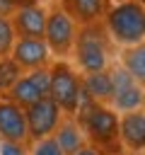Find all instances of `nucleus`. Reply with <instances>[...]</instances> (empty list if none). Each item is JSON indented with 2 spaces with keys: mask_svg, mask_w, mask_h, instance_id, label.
<instances>
[{
  "mask_svg": "<svg viewBox=\"0 0 145 155\" xmlns=\"http://www.w3.org/2000/svg\"><path fill=\"white\" fill-rule=\"evenodd\" d=\"M14 41H17V34H14L12 22L5 19V17H0V56H10Z\"/></svg>",
  "mask_w": 145,
  "mask_h": 155,
  "instance_id": "a211bd4d",
  "label": "nucleus"
},
{
  "mask_svg": "<svg viewBox=\"0 0 145 155\" xmlns=\"http://www.w3.org/2000/svg\"><path fill=\"white\" fill-rule=\"evenodd\" d=\"M53 138L58 140V145L63 148L65 155H75L80 148L87 145V136H85L82 126L77 124V119H72V116H63V121L58 124Z\"/></svg>",
  "mask_w": 145,
  "mask_h": 155,
  "instance_id": "f8f14e48",
  "label": "nucleus"
},
{
  "mask_svg": "<svg viewBox=\"0 0 145 155\" xmlns=\"http://www.w3.org/2000/svg\"><path fill=\"white\" fill-rule=\"evenodd\" d=\"M19 78H22V68L10 56H0V92L7 94Z\"/></svg>",
  "mask_w": 145,
  "mask_h": 155,
  "instance_id": "f3484780",
  "label": "nucleus"
},
{
  "mask_svg": "<svg viewBox=\"0 0 145 155\" xmlns=\"http://www.w3.org/2000/svg\"><path fill=\"white\" fill-rule=\"evenodd\" d=\"M22 5H27V2H22V0H0V17L10 19Z\"/></svg>",
  "mask_w": 145,
  "mask_h": 155,
  "instance_id": "412c9836",
  "label": "nucleus"
},
{
  "mask_svg": "<svg viewBox=\"0 0 145 155\" xmlns=\"http://www.w3.org/2000/svg\"><path fill=\"white\" fill-rule=\"evenodd\" d=\"M75 155H104V150L102 148H97V145H92V143H87L85 148H80Z\"/></svg>",
  "mask_w": 145,
  "mask_h": 155,
  "instance_id": "4be33fe9",
  "label": "nucleus"
},
{
  "mask_svg": "<svg viewBox=\"0 0 145 155\" xmlns=\"http://www.w3.org/2000/svg\"><path fill=\"white\" fill-rule=\"evenodd\" d=\"M0 140L19 145H27L31 140L27 126V111L10 99H0Z\"/></svg>",
  "mask_w": 145,
  "mask_h": 155,
  "instance_id": "6e6552de",
  "label": "nucleus"
},
{
  "mask_svg": "<svg viewBox=\"0 0 145 155\" xmlns=\"http://www.w3.org/2000/svg\"><path fill=\"white\" fill-rule=\"evenodd\" d=\"M46 94L41 92V87L34 82V78L27 73V75H22L14 85H12V90L5 94V99H10V102H14V104H19L22 109H29L31 104H36L39 99H44Z\"/></svg>",
  "mask_w": 145,
  "mask_h": 155,
  "instance_id": "ddd939ff",
  "label": "nucleus"
},
{
  "mask_svg": "<svg viewBox=\"0 0 145 155\" xmlns=\"http://www.w3.org/2000/svg\"><path fill=\"white\" fill-rule=\"evenodd\" d=\"M77 124L82 126L87 143L97 148H111L118 140V114L109 104H89L77 111Z\"/></svg>",
  "mask_w": 145,
  "mask_h": 155,
  "instance_id": "7ed1b4c3",
  "label": "nucleus"
},
{
  "mask_svg": "<svg viewBox=\"0 0 145 155\" xmlns=\"http://www.w3.org/2000/svg\"><path fill=\"white\" fill-rule=\"evenodd\" d=\"M72 51H75L77 65L85 70V75L106 70V63H109V31H106V27H102L99 22L82 24L77 29Z\"/></svg>",
  "mask_w": 145,
  "mask_h": 155,
  "instance_id": "f03ea898",
  "label": "nucleus"
},
{
  "mask_svg": "<svg viewBox=\"0 0 145 155\" xmlns=\"http://www.w3.org/2000/svg\"><path fill=\"white\" fill-rule=\"evenodd\" d=\"M29 155H65V153H63V148L58 145V140H56L53 136H48V138L34 140Z\"/></svg>",
  "mask_w": 145,
  "mask_h": 155,
  "instance_id": "6ab92c4d",
  "label": "nucleus"
},
{
  "mask_svg": "<svg viewBox=\"0 0 145 155\" xmlns=\"http://www.w3.org/2000/svg\"><path fill=\"white\" fill-rule=\"evenodd\" d=\"M10 58L22 68V70H39L48 65L51 58V48L46 44V39H29V36H19L12 46Z\"/></svg>",
  "mask_w": 145,
  "mask_h": 155,
  "instance_id": "1a4fd4ad",
  "label": "nucleus"
},
{
  "mask_svg": "<svg viewBox=\"0 0 145 155\" xmlns=\"http://www.w3.org/2000/svg\"><path fill=\"white\" fill-rule=\"evenodd\" d=\"M51 70V99L60 107V111L65 116H75L77 114V107H80V90H82V80L77 78V73L58 61L56 65L48 68Z\"/></svg>",
  "mask_w": 145,
  "mask_h": 155,
  "instance_id": "20e7f679",
  "label": "nucleus"
},
{
  "mask_svg": "<svg viewBox=\"0 0 145 155\" xmlns=\"http://www.w3.org/2000/svg\"><path fill=\"white\" fill-rule=\"evenodd\" d=\"M75 36H77V27H75V19L65 12V10H53L48 12V19H46V31H44V39L51 48V53L56 56H68L75 46Z\"/></svg>",
  "mask_w": 145,
  "mask_h": 155,
  "instance_id": "423d86ee",
  "label": "nucleus"
},
{
  "mask_svg": "<svg viewBox=\"0 0 145 155\" xmlns=\"http://www.w3.org/2000/svg\"><path fill=\"white\" fill-rule=\"evenodd\" d=\"M0 155H29V153H27V145L10 143V140H0Z\"/></svg>",
  "mask_w": 145,
  "mask_h": 155,
  "instance_id": "aec40b11",
  "label": "nucleus"
},
{
  "mask_svg": "<svg viewBox=\"0 0 145 155\" xmlns=\"http://www.w3.org/2000/svg\"><path fill=\"white\" fill-rule=\"evenodd\" d=\"M118 140L123 143L126 150L140 153L145 150V111H126L118 114Z\"/></svg>",
  "mask_w": 145,
  "mask_h": 155,
  "instance_id": "9b49d317",
  "label": "nucleus"
},
{
  "mask_svg": "<svg viewBox=\"0 0 145 155\" xmlns=\"http://www.w3.org/2000/svg\"><path fill=\"white\" fill-rule=\"evenodd\" d=\"M24 111H27V126H29V138H31V143L53 136L56 128H58V124H60L63 116H65V114L60 111V107H58L51 97L39 99L36 104H31V107L24 109Z\"/></svg>",
  "mask_w": 145,
  "mask_h": 155,
  "instance_id": "0eeeda50",
  "label": "nucleus"
},
{
  "mask_svg": "<svg viewBox=\"0 0 145 155\" xmlns=\"http://www.w3.org/2000/svg\"><path fill=\"white\" fill-rule=\"evenodd\" d=\"M82 87L87 90V94H89L97 104H109V102H111V92H114L111 73H106V70L87 73V75L82 78Z\"/></svg>",
  "mask_w": 145,
  "mask_h": 155,
  "instance_id": "4468645a",
  "label": "nucleus"
},
{
  "mask_svg": "<svg viewBox=\"0 0 145 155\" xmlns=\"http://www.w3.org/2000/svg\"><path fill=\"white\" fill-rule=\"evenodd\" d=\"M46 19H48V12L36 5V2H27L22 5L12 17V27H14V34L17 36H29V39H44V31H46Z\"/></svg>",
  "mask_w": 145,
  "mask_h": 155,
  "instance_id": "9d476101",
  "label": "nucleus"
},
{
  "mask_svg": "<svg viewBox=\"0 0 145 155\" xmlns=\"http://www.w3.org/2000/svg\"><path fill=\"white\" fill-rule=\"evenodd\" d=\"M106 31L116 44L135 46L145 39V5L140 0H126L106 12Z\"/></svg>",
  "mask_w": 145,
  "mask_h": 155,
  "instance_id": "f257e3e1",
  "label": "nucleus"
},
{
  "mask_svg": "<svg viewBox=\"0 0 145 155\" xmlns=\"http://www.w3.org/2000/svg\"><path fill=\"white\" fill-rule=\"evenodd\" d=\"M106 0H65V12L80 24H92L104 15Z\"/></svg>",
  "mask_w": 145,
  "mask_h": 155,
  "instance_id": "2eb2a0df",
  "label": "nucleus"
},
{
  "mask_svg": "<svg viewBox=\"0 0 145 155\" xmlns=\"http://www.w3.org/2000/svg\"><path fill=\"white\" fill-rule=\"evenodd\" d=\"M111 85H114V92H111V102L109 107L116 111V114H126V111H135L145 104V90L133 80V75L121 65L111 73Z\"/></svg>",
  "mask_w": 145,
  "mask_h": 155,
  "instance_id": "39448f33",
  "label": "nucleus"
},
{
  "mask_svg": "<svg viewBox=\"0 0 145 155\" xmlns=\"http://www.w3.org/2000/svg\"><path fill=\"white\" fill-rule=\"evenodd\" d=\"M123 68L133 75V80L140 87H145V41L128 46L123 51Z\"/></svg>",
  "mask_w": 145,
  "mask_h": 155,
  "instance_id": "dca6fc26",
  "label": "nucleus"
}]
</instances>
